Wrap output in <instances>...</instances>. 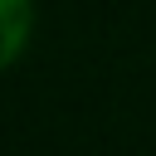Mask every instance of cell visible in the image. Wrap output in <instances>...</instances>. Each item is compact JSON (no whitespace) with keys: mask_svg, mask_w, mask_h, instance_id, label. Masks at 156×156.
<instances>
[{"mask_svg":"<svg viewBox=\"0 0 156 156\" xmlns=\"http://www.w3.org/2000/svg\"><path fill=\"white\" fill-rule=\"evenodd\" d=\"M29 34V0H0V68L15 63Z\"/></svg>","mask_w":156,"mask_h":156,"instance_id":"6da1fadb","label":"cell"}]
</instances>
